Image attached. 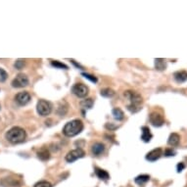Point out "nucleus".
Instances as JSON below:
<instances>
[{
  "label": "nucleus",
  "mask_w": 187,
  "mask_h": 187,
  "mask_svg": "<svg viewBox=\"0 0 187 187\" xmlns=\"http://www.w3.org/2000/svg\"><path fill=\"white\" fill-rule=\"evenodd\" d=\"M149 179H150V176H149L148 174H140V176L135 177L134 181H135L136 184L143 185V184H145L146 182H148Z\"/></svg>",
  "instance_id": "a211bd4d"
},
{
  "label": "nucleus",
  "mask_w": 187,
  "mask_h": 187,
  "mask_svg": "<svg viewBox=\"0 0 187 187\" xmlns=\"http://www.w3.org/2000/svg\"><path fill=\"white\" fill-rule=\"evenodd\" d=\"M173 77H174V79H176V82H178V83L184 82H186V80H187V72L178 71L176 73H174Z\"/></svg>",
  "instance_id": "4468645a"
},
{
  "label": "nucleus",
  "mask_w": 187,
  "mask_h": 187,
  "mask_svg": "<svg viewBox=\"0 0 187 187\" xmlns=\"http://www.w3.org/2000/svg\"><path fill=\"white\" fill-rule=\"evenodd\" d=\"M24 64H26V62H24V60H23V59H18L17 61H16V63H15V68L17 69V70H22V69L24 68Z\"/></svg>",
  "instance_id": "393cba45"
},
{
  "label": "nucleus",
  "mask_w": 187,
  "mask_h": 187,
  "mask_svg": "<svg viewBox=\"0 0 187 187\" xmlns=\"http://www.w3.org/2000/svg\"><path fill=\"white\" fill-rule=\"evenodd\" d=\"M37 157L38 159H40L41 161H47L49 158H50V153H49L47 148H41L40 150L37 152Z\"/></svg>",
  "instance_id": "dca6fc26"
},
{
  "label": "nucleus",
  "mask_w": 187,
  "mask_h": 187,
  "mask_svg": "<svg viewBox=\"0 0 187 187\" xmlns=\"http://www.w3.org/2000/svg\"><path fill=\"white\" fill-rule=\"evenodd\" d=\"M141 130H142L141 139L144 141L145 143L150 142L151 139H152V137H153V135H152V133H151V131H150V128L147 127H142Z\"/></svg>",
  "instance_id": "ddd939ff"
},
{
  "label": "nucleus",
  "mask_w": 187,
  "mask_h": 187,
  "mask_svg": "<svg viewBox=\"0 0 187 187\" xmlns=\"http://www.w3.org/2000/svg\"><path fill=\"white\" fill-rule=\"evenodd\" d=\"M166 68H167V63L164 59H160V58L155 59V69L156 70L162 72V71H165Z\"/></svg>",
  "instance_id": "f3484780"
},
{
  "label": "nucleus",
  "mask_w": 187,
  "mask_h": 187,
  "mask_svg": "<svg viewBox=\"0 0 187 187\" xmlns=\"http://www.w3.org/2000/svg\"><path fill=\"white\" fill-rule=\"evenodd\" d=\"M27 137L26 130L20 127H14L10 128L5 134V138L12 144H18L24 141Z\"/></svg>",
  "instance_id": "f257e3e1"
},
{
  "label": "nucleus",
  "mask_w": 187,
  "mask_h": 187,
  "mask_svg": "<svg viewBox=\"0 0 187 187\" xmlns=\"http://www.w3.org/2000/svg\"><path fill=\"white\" fill-rule=\"evenodd\" d=\"M1 184L5 187H20V182L18 181V179L12 178V177H5L1 180Z\"/></svg>",
  "instance_id": "f8f14e48"
},
{
  "label": "nucleus",
  "mask_w": 187,
  "mask_h": 187,
  "mask_svg": "<svg viewBox=\"0 0 187 187\" xmlns=\"http://www.w3.org/2000/svg\"><path fill=\"white\" fill-rule=\"evenodd\" d=\"M82 77H84L86 79H88V80H90L91 82H94V83H96L97 82V78L95 77V76H93V74H90V73H82Z\"/></svg>",
  "instance_id": "5701e85b"
},
{
  "label": "nucleus",
  "mask_w": 187,
  "mask_h": 187,
  "mask_svg": "<svg viewBox=\"0 0 187 187\" xmlns=\"http://www.w3.org/2000/svg\"><path fill=\"white\" fill-rule=\"evenodd\" d=\"M36 110H37V113H38L40 116L47 117L52 111V105L49 101L41 99V100H39L38 102H37Z\"/></svg>",
  "instance_id": "20e7f679"
},
{
  "label": "nucleus",
  "mask_w": 187,
  "mask_h": 187,
  "mask_svg": "<svg viewBox=\"0 0 187 187\" xmlns=\"http://www.w3.org/2000/svg\"><path fill=\"white\" fill-rule=\"evenodd\" d=\"M95 173H96V176H98V178H100L102 180H107L110 177L109 173L107 171H104V170L99 169V167H96V169H95Z\"/></svg>",
  "instance_id": "6ab92c4d"
},
{
  "label": "nucleus",
  "mask_w": 187,
  "mask_h": 187,
  "mask_svg": "<svg viewBox=\"0 0 187 187\" xmlns=\"http://www.w3.org/2000/svg\"><path fill=\"white\" fill-rule=\"evenodd\" d=\"M149 120H150V122L152 123V126L156 127H161L162 126H164L165 123V119L164 116L160 114L159 112H152L149 116Z\"/></svg>",
  "instance_id": "0eeeda50"
},
{
  "label": "nucleus",
  "mask_w": 187,
  "mask_h": 187,
  "mask_svg": "<svg viewBox=\"0 0 187 187\" xmlns=\"http://www.w3.org/2000/svg\"><path fill=\"white\" fill-rule=\"evenodd\" d=\"M162 155H163V150L161 148H156L146 155V160L149 162H155L159 160L162 157Z\"/></svg>",
  "instance_id": "9d476101"
},
{
  "label": "nucleus",
  "mask_w": 187,
  "mask_h": 187,
  "mask_svg": "<svg viewBox=\"0 0 187 187\" xmlns=\"http://www.w3.org/2000/svg\"><path fill=\"white\" fill-rule=\"evenodd\" d=\"M0 108H1V106H0Z\"/></svg>",
  "instance_id": "c756f323"
},
{
  "label": "nucleus",
  "mask_w": 187,
  "mask_h": 187,
  "mask_svg": "<svg viewBox=\"0 0 187 187\" xmlns=\"http://www.w3.org/2000/svg\"><path fill=\"white\" fill-rule=\"evenodd\" d=\"M80 105H82V107L83 109H90V108H92V106H93V100L91 98L85 99V100L82 101Z\"/></svg>",
  "instance_id": "4be33fe9"
},
{
  "label": "nucleus",
  "mask_w": 187,
  "mask_h": 187,
  "mask_svg": "<svg viewBox=\"0 0 187 187\" xmlns=\"http://www.w3.org/2000/svg\"><path fill=\"white\" fill-rule=\"evenodd\" d=\"M84 155H85V153L82 149H80V148L74 149V150L70 151L66 155V161L69 162V163H73V162L77 161L78 159L83 158Z\"/></svg>",
  "instance_id": "6e6552de"
},
{
  "label": "nucleus",
  "mask_w": 187,
  "mask_h": 187,
  "mask_svg": "<svg viewBox=\"0 0 187 187\" xmlns=\"http://www.w3.org/2000/svg\"><path fill=\"white\" fill-rule=\"evenodd\" d=\"M184 169H185V165H184L183 163L177 164V166H176V171H177V172H181Z\"/></svg>",
  "instance_id": "c85d7f7f"
},
{
  "label": "nucleus",
  "mask_w": 187,
  "mask_h": 187,
  "mask_svg": "<svg viewBox=\"0 0 187 187\" xmlns=\"http://www.w3.org/2000/svg\"><path fill=\"white\" fill-rule=\"evenodd\" d=\"M30 95L29 93L27 91H24V92H19L18 94L15 96V101L18 105L20 106H24L27 105L29 101H30Z\"/></svg>",
  "instance_id": "1a4fd4ad"
},
{
  "label": "nucleus",
  "mask_w": 187,
  "mask_h": 187,
  "mask_svg": "<svg viewBox=\"0 0 187 187\" xmlns=\"http://www.w3.org/2000/svg\"><path fill=\"white\" fill-rule=\"evenodd\" d=\"M176 152H174L172 149H166V151L164 153V155L166 157H172V156H176Z\"/></svg>",
  "instance_id": "cd10ccee"
},
{
  "label": "nucleus",
  "mask_w": 187,
  "mask_h": 187,
  "mask_svg": "<svg viewBox=\"0 0 187 187\" xmlns=\"http://www.w3.org/2000/svg\"><path fill=\"white\" fill-rule=\"evenodd\" d=\"M8 78V73L5 70L0 68V82H4L6 79Z\"/></svg>",
  "instance_id": "a878e982"
},
{
  "label": "nucleus",
  "mask_w": 187,
  "mask_h": 187,
  "mask_svg": "<svg viewBox=\"0 0 187 187\" xmlns=\"http://www.w3.org/2000/svg\"><path fill=\"white\" fill-rule=\"evenodd\" d=\"M100 93H101V95H102L103 97H107V98L113 97V96L115 95V91L112 89V88H109V87L102 89Z\"/></svg>",
  "instance_id": "412c9836"
},
{
  "label": "nucleus",
  "mask_w": 187,
  "mask_h": 187,
  "mask_svg": "<svg viewBox=\"0 0 187 187\" xmlns=\"http://www.w3.org/2000/svg\"><path fill=\"white\" fill-rule=\"evenodd\" d=\"M11 84L13 87H15V88L26 87L29 84V78L24 73H19L16 76V78L12 80Z\"/></svg>",
  "instance_id": "39448f33"
},
{
  "label": "nucleus",
  "mask_w": 187,
  "mask_h": 187,
  "mask_svg": "<svg viewBox=\"0 0 187 187\" xmlns=\"http://www.w3.org/2000/svg\"><path fill=\"white\" fill-rule=\"evenodd\" d=\"M179 141H180V136L177 133H171L169 137V139H167V143L171 146H177L179 144Z\"/></svg>",
  "instance_id": "2eb2a0df"
},
{
  "label": "nucleus",
  "mask_w": 187,
  "mask_h": 187,
  "mask_svg": "<svg viewBox=\"0 0 187 187\" xmlns=\"http://www.w3.org/2000/svg\"><path fill=\"white\" fill-rule=\"evenodd\" d=\"M124 96L127 97L130 101L129 105H127V110L129 112H131V113H137V112L142 109L141 106H142L143 99L139 93L128 90L124 92Z\"/></svg>",
  "instance_id": "f03ea898"
},
{
  "label": "nucleus",
  "mask_w": 187,
  "mask_h": 187,
  "mask_svg": "<svg viewBox=\"0 0 187 187\" xmlns=\"http://www.w3.org/2000/svg\"><path fill=\"white\" fill-rule=\"evenodd\" d=\"M72 92L79 98H84L88 94V87L83 83H76L73 86Z\"/></svg>",
  "instance_id": "423d86ee"
},
{
  "label": "nucleus",
  "mask_w": 187,
  "mask_h": 187,
  "mask_svg": "<svg viewBox=\"0 0 187 187\" xmlns=\"http://www.w3.org/2000/svg\"><path fill=\"white\" fill-rule=\"evenodd\" d=\"M112 114H113V116H114V119H116L118 121H122V120H123V118H124L123 112L120 108L113 109V111H112Z\"/></svg>",
  "instance_id": "aec40b11"
},
{
  "label": "nucleus",
  "mask_w": 187,
  "mask_h": 187,
  "mask_svg": "<svg viewBox=\"0 0 187 187\" xmlns=\"http://www.w3.org/2000/svg\"><path fill=\"white\" fill-rule=\"evenodd\" d=\"M34 187H52V184L49 181H46V180H42V181L37 182Z\"/></svg>",
  "instance_id": "bb28decb"
},
{
  "label": "nucleus",
  "mask_w": 187,
  "mask_h": 187,
  "mask_svg": "<svg viewBox=\"0 0 187 187\" xmlns=\"http://www.w3.org/2000/svg\"><path fill=\"white\" fill-rule=\"evenodd\" d=\"M51 65L53 67H55L56 69H65V70H67V69H68L67 65L61 63V62H59V61H51Z\"/></svg>",
  "instance_id": "b1692460"
},
{
  "label": "nucleus",
  "mask_w": 187,
  "mask_h": 187,
  "mask_svg": "<svg viewBox=\"0 0 187 187\" xmlns=\"http://www.w3.org/2000/svg\"><path fill=\"white\" fill-rule=\"evenodd\" d=\"M83 129V122L80 120H73L65 124L63 133L67 137H73L80 133Z\"/></svg>",
  "instance_id": "7ed1b4c3"
},
{
  "label": "nucleus",
  "mask_w": 187,
  "mask_h": 187,
  "mask_svg": "<svg viewBox=\"0 0 187 187\" xmlns=\"http://www.w3.org/2000/svg\"><path fill=\"white\" fill-rule=\"evenodd\" d=\"M105 151V145L100 142H96L91 146V152L94 156H100Z\"/></svg>",
  "instance_id": "9b49d317"
}]
</instances>
